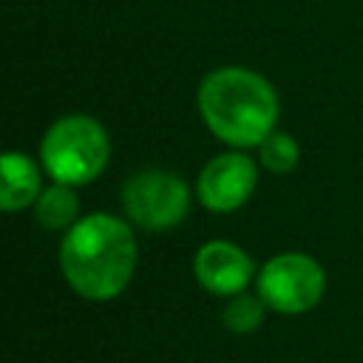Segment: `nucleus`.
<instances>
[{
	"instance_id": "4",
	"label": "nucleus",
	"mask_w": 363,
	"mask_h": 363,
	"mask_svg": "<svg viewBox=\"0 0 363 363\" xmlns=\"http://www.w3.org/2000/svg\"><path fill=\"white\" fill-rule=\"evenodd\" d=\"M326 289L323 267L303 252H281L258 272L261 301L281 315H301L318 306Z\"/></svg>"
},
{
	"instance_id": "2",
	"label": "nucleus",
	"mask_w": 363,
	"mask_h": 363,
	"mask_svg": "<svg viewBox=\"0 0 363 363\" xmlns=\"http://www.w3.org/2000/svg\"><path fill=\"white\" fill-rule=\"evenodd\" d=\"M199 113L221 142L258 147L278 122V96L250 68H218L199 85Z\"/></svg>"
},
{
	"instance_id": "7",
	"label": "nucleus",
	"mask_w": 363,
	"mask_h": 363,
	"mask_svg": "<svg viewBox=\"0 0 363 363\" xmlns=\"http://www.w3.org/2000/svg\"><path fill=\"white\" fill-rule=\"evenodd\" d=\"M193 269L199 284L213 295H238L252 278V258L230 244V241H210L199 247L193 258Z\"/></svg>"
},
{
	"instance_id": "9",
	"label": "nucleus",
	"mask_w": 363,
	"mask_h": 363,
	"mask_svg": "<svg viewBox=\"0 0 363 363\" xmlns=\"http://www.w3.org/2000/svg\"><path fill=\"white\" fill-rule=\"evenodd\" d=\"M34 216L45 230H71L79 218V199L71 190V184H54L45 187L34 201Z\"/></svg>"
},
{
	"instance_id": "6",
	"label": "nucleus",
	"mask_w": 363,
	"mask_h": 363,
	"mask_svg": "<svg viewBox=\"0 0 363 363\" xmlns=\"http://www.w3.org/2000/svg\"><path fill=\"white\" fill-rule=\"evenodd\" d=\"M258 170L247 153H221L204 164L196 182L199 201L213 213L238 210L255 190Z\"/></svg>"
},
{
	"instance_id": "5",
	"label": "nucleus",
	"mask_w": 363,
	"mask_h": 363,
	"mask_svg": "<svg viewBox=\"0 0 363 363\" xmlns=\"http://www.w3.org/2000/svg\"><path fill=\"white\" fill-rule=\"evenodd\" d=\"M125 216L142 230L176 227L190 207L187 184L164 170H142L122 187Z\"/></svg>"
},
{
	"instance_id": "3",
	"label": "nucleus",
	"mask_w": 363,
	"mask_h": 363,
	"mask_svg": "<svg viewBox=\"0 0 363 363\" xmlns=\"http://www.w3.org/2000/svg\"><path fill=\"white\" fill-rule=\"evenodd\" d=\"M111 156V142L105 128L82 113L57 119L40 145V159L45 173L60 184H88L94 182Z\"/></svg>"
},
{
	"instance_id": "1",
	"label": "nucleus",
	"mask_w": 363,
	"mask_h": 363,
	"mask_svg": "<svg viewBox=\"0 0 363 363\" xmlns=\"http://www.w3.org/2000/svg\"><path fill=\"white\" fill-rule=\"evenodd\" d=\"M60 269L77 295L88 301L116 298L136 269L130 224L108 213L79 218L60 244Z\"/></svg>"
},
{
	"instance_id": "8",
	"label": "nucleus",
	"mask_w": 363,
	"mask_h": 363,
	"mask_svg": "<svg viewBox=\"0 0 363 363\" xmlns=\"http://www.w3.org/2000/svg\"><path fill=\"white\" fill-rule=\"evenodd\" d=\"M43 193L40 187V170L37 164L23 153H6L3 156V187H0V204L3 210L14 213L37 201Z\"/></svg>"
},
{
	"instance_id": "11",
	"label": "nucleus",
	"mask_w": 363,
	"mask_h": 363,
	"mask_svg": "<svg viewBox=\"0 0 363 363\" xmlns=\"http://www.w3.org/2000/svg\"><path fill=\"white\" fill-rule=\"evenodd\" d=\"M258 150H261V164L267 170H272V173H289L298 164V159H301L298 142L292 136L275 133V130L258 145Z\"/></svg>"
},
{
	"instance_id": "10",
	"label": "nucleus",
	"mask_w": 363,
	"mask_h": 363,
	"mask_svg": "<svg viewBox=\"0 0 363 363\" xmlns=\"http://www.w3.org/2000/svg\"><path fill=\"white\" fill-rule=\"evenodd\" d=\"M264 309H267V303L261 301V295H244V292H238L227 303V309H224V323H227V329H233L238 335L255 332L264 323Z\"/></svg>"
}]
</instances>
